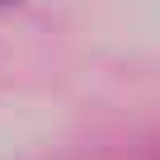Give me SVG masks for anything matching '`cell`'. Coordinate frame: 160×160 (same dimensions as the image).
I'll list each match as a JSON object with an SVG mask.
<instances>
[{
  "label": "cell",
  "instance_id": "1",
  "mask_svg": "<svg viewBox=\"0 0 160 160\" xmlns=\"http://www.w3.org/2000/svg\"><path fill=\"white\" fill-rule=\"evenodd\" d=\"M0 5H10V0H0Z\"/></svg>",
  "mask_w": 160,
  "mask_h": 160
}]
</instances>
